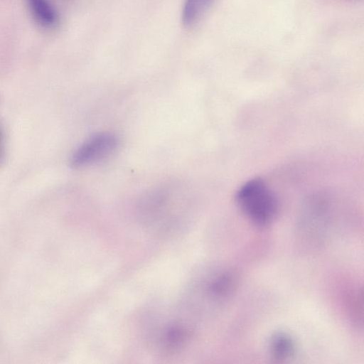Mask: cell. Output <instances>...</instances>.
<instances>
[{
  "mask_svg": "<svg viewBox=\"0 0 364 364\" xmlns=\"http://www.w3.org/2000/svg\"><path fill=\"white\" fill-rule=\"evenodd\" d=\"M177 186L164 184L146 192L139 203V218L156 233H169L182 218V202Z\"/></svg>",
  "mask_w": 364,
  "mask_h": 364,
  "instance_id": "1",
  "label": "cell"
},
{
  "mask_svg": "<svg viewBox=\"0 0 364 364\" xmlns=\"http://www.w3.org/2000/svg\"><path fill=\"white\" fill-rule=\"evenodd\" d=\"M235 200L243 213L257 225L270 224L278 214L279 203L276 196L260 179H251L240 186Z\"/></svg>",
  "mask_w": 364,
  "mask_h": 364,
  "instance_id": "2",
  "label": "cell"
},
{
  "mask_svg": "<svg viewBox=\"0 0 364 364\" xmlns=\"http://www.w3.org/2000/svg\"><path fill=\"white\" fill-rule=\"evenodd\" d=\"M118 145L119 140L114 134L107 132L95 134L74 151L70 165L81 168L99 162L113 154Z\"/></svg>",
  "mask_w": 364,
  "mask_h": 364,
  "instance_id": "3",
  "label": "cell"
},
{
  "mask_svg": "<svg viewBox=\"0 0 364 364\" xmlns=\"http://www.w3.org/2000/svg\"><path fill=\"white\" fill-rule=\"evenodd\" d=\"M28 10L35 21L45 28H52L58 23V14L48 0H26Z\"/></svg>",
  "mask_w": 364,
  "mask_h": 364,
  "instance_id": "4",
  "label": "cell"
},
{
  "mask_svg": "<svg viewBox=\"0 0 364 364\" xmlns=\"http://www.w3.org/2000/svg\"><path fill=\"white\" fill-rule=\"evenodd\" d=\"M269 347L272 358L277 361L292 357L296 348L293 338L285 333H277L272 336Z\"/></svg>",
  "mask_w": 364,
  "mask_h": 364,
  "instance_id": "5",
  "label": "cell"
},
{
  "mask_svg": "<svg viewBox=\"0 0 364 364\" xmlns=\"http://www.w3.org/2000/svg\"><path fill=\"white\" fill-rule=\"evenodd\" d=\"M213 0H185L182 9V22L186 27L197 23Z\"/></svg>",
  "mask_w": 364,
  "mask_h": 364,
  "instance_id": "6",
  "label": "cell"
},
{
  "mask_svg": "<svg viewBox=\"0 0 364 364\" xmlns=\"http://www.w3.org/2000/svg\"><path fill=\"white\" fill-rule=\"evenodd\" d=\"M1 140H2V131H1V129L0 127V145H1Z\"/></svg>",
  "mask_w": 364,
  "mask_h": 364,
  "instance_id": "7",
  "label": "cell"
}]
</instances>
